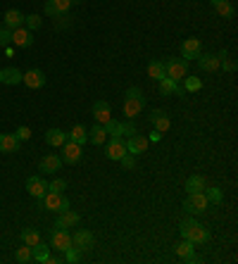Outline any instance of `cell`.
I'll list each match as a JSON object with an SVG mask.
<instances>
[{
    "label": "cell",
    "instance_id": "6da1fadb",
    "mask_svg": "<svg viewBox=\"0 0 238 264\" xmlns=\"http://www.w3.org/2000/svg\"><path fill=\"white\" fill-rule=\"evenodd\" d=\"M179 231L186 241H190L193 245H203V243L210 241V231H207L203 224H198L195 219H183L181 226H179Z\"/></svg>",
    "mask_w": 238,
    "mask_h": 264
},
{
    "label": "cell",
    "instance_id": "7a4b0ae2",
    "mask_svg": "<svg viewBox=\"0 0 238 264\" xmlns=\"http://www.w3.org/2000/svg\"><path fill=\"white\" fill-rule=\"evenodd\" d=\"M41 200H43V207H46V210L57 212V214L64 212V210H69V200H67V195L64 193H53V191H48Z\"/></svg>",
    "mask_w": 238,
    "mask_h": 264
},
{
    "label": "cell",
    "instance_id": "3957f363",
    "mask_svg": "<svg viewBox=\"0 0 238 264\" xmlns=\"http://www.w3.org/2000/svg\"><path fill=\"white\" fill-rule=\"evenodd\" d=\"M207 207H210V200H207L205 191L203 193H188V198L183 202V210L188 212V214H203Z\"/></svg>",
    "mask_w": 238,
    "mask_h": 264
},
{
    "label": "cell",
    "instance_id": "277c9868",
    "mask_svg": "<svg viewBox=\"0 0 238 264\" xmlns=\"http://www.w3.org/2000/svg\"><path fill=\"white\" fill-rule=\"evenodd\" d=\"M165 69H167V77L172 79V81H181L183 77H188V62L186 60H179V57L165 62Z\"/></svg>",
    "mask_w": 238,
    "mask_h": 264
},
{
    "label": "cell",
    "instance_id": "5b68a950",
    "mask_svg": "<svg viewBox=\"0 0 238 264\" xmlns=\"http://www.w3.org/2000/svg\"><path fill=\"white\" fill-rule=\"evenodd\" d=\"M50 248L53 250H60V252H64V250H69L71 248V236L67 229H57L55 226V231L50 233Z\"/></svg>",
    "mask_w": 238,
    "mask_h": 264
},
{
    "label": "cell",
    "instance_id": "8992f818",
    "mask_svg": "<svg viewBox=\"0 0 238 264\" xmlns=\"http://www.w3.org/2000/svg\"><path fill=\"white\" fill-rule=\"evenodd\" d=\"M81 155H84V148H81L79 143H74V140H64V145H62V162L67 164H74V162H79Z\"/></svg>",
    "mask_w": 238,
    "mask_h": 264
},
{
    "label": "cell",
    "instance_id": "52a82bcc",
    "mask_svg": "<svg viewBox=\"0 0 238 264\" xmlns=\"http://www.w3.org/2000/svg\"><path fill=\"white\" fill-rule=\"evenodd\" d=\"M105 155H107V160H114V162H119L122 157L127 155V140H122V138H110L107 148H105Z\"/></svg>",
    "mask_w": 238,
    "mask_h": 264
},
{
    "label": "cell",
    "instance_id": "ba28073f",
    "mask_svg": "<svg viewBox=\"0 0 238 264\" xmlns=\"http://www.w3.org/2000/svg\"><path fill=\"white\" fill-rule=\"evenodd\" d=\"M71 245L79 250V252H84V250H91L95 245V238H93V233L91 231H76L74 236H71Z\"/></svg>",
    "mask_w": 238,
    "mask_h": 264
},
{
    "label": "cell",
    "instance_id": "9c48e42d",
    "mask_svg": "<svg viewBox=\"0 0 238 264\" xmlns=\"http://www.w3.org/2000/svg\"><path fill=\"white\" fill-rule=\"evenodd\" d=\"M181 55L186 57V62L188 60H198L200 55H203V46H200L198 39H186L181 43Z\"/></svg>",
    "mask_w": 238,
    "mask_h": 264
},
{
    "label": "cell",
    "instance_id": "30bf717a",
    "mask_svg": "<svg viewBox=\"0 0 238 264\" xmlns=\"http://www.w3.org/2000/svg\"><path fill=\"white\" fill-rule=\"evenodd\" d=\"M10 43H15L17 48H31L33 46V31H29L26 26H19L12 31V41Z\"/></svg>",
    "mask_w": 238,
    "mask_h": 264
},
{
    "label": "cell",
    "instance_id": "8fae6325",
    "mask_svg": "<svg viewBox=\"0 0 238 264\" xmlns=\"http://www.w3.org/2000/svg\"><path fill=\"white\" fill-rule=\"evenodd\" d=\"M26 191L33 198H43L48 193V181L43 176H31V179H26Z\"/></svg>",
    "mask_w": 238,
    "mask_h": 264
},
{
    "label": "cell",
    "instance_id": "7c38bea8",
    "mask_svg": "<svg viewBox=\"0 0 238 264\" xmlns=\"http://www.w3.org/2000/svg\"><path fill=\"white\" fill-rule=\"evenodd\" d=\"M145 150H148V138H143V136H138V133L129 136V140H127V153L129 155H143Z\"/></svg>",
    "mask_w": 238,
    "mask_h": 264
},
{
    "label": "cell",
    "instance_id": "4fadbf2b",
    "mask_svg": "<svg viewBox=\"0 0 238 264\" xmlns=\"http://www.w3.org/2000/svg\"><path fill=\"white\" fill-rule=\"evenodd\" d=\"M143 107H145V98H129L127 95V100H124V115L129 117V119H134V117H138L143 112Z\"/></svg>",
    "mask_w": 238,
    "mask_h": 264
},
{
    "label": "cell",
    "instance_id": "5bb4252c",
    "mask_svg": "<svg viewBox=\"0 0 238 264\" xmlns=\"http://www.w3.org/2000/svg\"><path fill=\"white\" fill-rule=\"evenodd\" d=\"M198 64L203 71H210V74H214V71H219V67H222V62H219V55H212V53H205L198 57Z\"/></svg>",
    "mask_w": 238,
    "mask_h": 264
},
{
    "label": "cell",
    "instance_id": "9a60e30c",
    "mask_svg": "<svg viewBox=\"0 0 238 264\" xmlns=\"http://www.w3.org/2000/svg\"><path fill=\"white\" fill-rule=\"evenodd\" d=\"M79 221H81V217L74 210H64V212H60V217H57L55 226H57V229H71V226H76Z\"/></svg>",
    "mask_w": 238,
    "mask_h": 264
},
{
    "label": "cell",
    "instance_id": "2e32d148",
    "mask_svg": "<svg viewBox=\"0 0 238 264\" xmlns=\"http://www.w3.org/2000/svg\"><path fill=\"white\" fill-rule=\"evenodd\" d=\"M112 112H110V102H105V100H98L93 105V117H95V122L98 124H107L112 119Z\"/></svg>",
    "mask_w": 238,
    "mask_h": 264
},
{
    "label": "cell",
    "instance_id": "e0dca14e",
    "mask_svg": "<svg viewBox=\"0 0 238 264\" xmlns=\"http://www.w3.org/2000/svg\"><path fill=\"white\" fill-rule=\"evenodd\" d=\"M150 122H152V126H155V131H160V133L169 131V126H172L169 117H167L162 109H155V112H150Z\"/></svg>",
    "mask_w": 238,
    "mask_h": 264
},
{
    "label": "cell",
    "instance_id": "ac0fdd59",
    "mask_svg": "<svg viewBox=\"0 0 238 264\" xmlns=\"http://www.w3.org/2000/svg\"><path fill=\"white\" fill-rule=\"evenodd\" d=\"M22 81L29 88H41V86L46 84V74L41 69H31V71H26V74H22Z\"/></svg>",
    "mask_w": 238,
    "mask_h": 264
},
{
    "label": "cell",
    "instance_id": "d6986e66",
    "mask_svg": "<svg viewBox=\"0 0 238 264\" xmlns=\"http://www.w3.org/2000/svg\"><path fill=\"white\" fill-rule=\"evenodd\" d=\"M160 93H162V95H172V93L186 95V91H183L181 86H179V81H172L169 77H165L162 81H160Z\"/></svg>",
    "mask_w": 238,
    "mask_h": 264
},
{
    "label": "cell",
    "instance_id": "ffe728a7",
    "mask_svg": "<svg viewBox=\"0 0 238 264\" xmlns=\"http://www.w3.org/2000/svg\"><path fill=\"white\" fill-rule=\"evenodd\" d=\"M19 150V140L15 133H0V153H17Z\"/></svg>",
    "mask_w": 238,
    "mask_h": 264
},
{
    "label": "cell",
    "instance_id": "44dd1931",
    "mask_svg": "<svg viewBox=\"0 0 238 264\" xmlns=\"http://www.w3.org/2000/svg\"><path fill=\"white\" fill-rule=\"evenodd\" d=\"M3 19H5V29H10V31H15V29H19L24 24V15L19 10H8Z\"/></svg>",
    "mask_w": 238,
    "mask_h": 264
},
{
    "label": "cell",
    "instance_id": "7402d4cb",
    "mask_svg": "<svg viewBox=\"0 0 238 264\" xmlns=\"http://www.w3.org/2000/svg\"><path fill=\"white\" fill-rule=\"evenodd\" d=\"M22 81V71L17 67H8V69H0V84L5 86H15Z\"/></svg>",
    "mask_w": 238,
    "mask_h": 264
},
{
    "label": "cell",
    "instance_id": "603a6c76",
    "mask_svg": "<svg viewBox=\"0 0 238 264\" xmlns=\"http://www.w3.org/2000/svg\"><path fill=\"white\" fill-rule=\"evenodd\" d=\"M60 167H62V157H57V155H46L41 160V171H43V174H53V171H57Z\"/></svg>",
    "mask_w": 238,
    "mask_h": 264
},
{
    "label": "cell",
    "instance_id": "cb8c5ba5",
    "mask_svg": "<svg viewBox=\"0 0 238 264\" xmlns=\"http://www.w3.org/2000/svg\"><path fill=\"white\" fill-rule=\"evenodd\" d=\"M64 140H67V133L60 131V129H50V131L46 133V143L53 145V148H62Z\"/></svg>",
    "mask_w": 238,
    "mask_h": 264
},
{
    "label": "cell",
    "instance_id": "d4e9b609",
    "mask_svg": "<svg viewBox=\"0 0 238 264\" xmlns=\"http://www.w3.org/2000/svg\"><path fill=\"white\" fill-rule=\"evenodd\" d=\"M88 140L93 143V145H103L105 140H107V133H105V126L103 124H95L91 131H88Z\"/></svg>",
    "mask_w": 238,
    "mask_h": 264
},
{
    "label": "cell",
    "instance_id": "484cf974",
    "mask_svg": "<svg viewBox=\"0 0 238 264\" xmlns=\"http://www.w3.org/2000/svg\"><path fill=\"white\" fill-rule=\"evenodd\" d=\"M148 77L155 79V81H162L167 77V69H165V62H160V60H152L148 64Z\"/></svg>",
    "mask_w": 238,
    "mask_h": 264
},
{
    "label": "cell",
    "instance_id": "4316f807",
    "mask_svg": "<svg viewBox=\"0 0 238 264\" xmlns=\"http://www.w3.org/2000/svg\"><path fill=\"white\" fill-rule=\"evenodd\" d=\"M67 138L74 140V143H79V145H84V143L88 140V129L86 126H81V124H76L69 133H67Z\"/></svg>",
    "mask_w": 238,
    "mask_h": 264
},
{
    "label": "cell",
    "instance_id": "83f0119b",
    "mask_svg": "<svg viewBox=\"0 0 238 264\" xmlns=\"http://www.w3.org/2000/svg\"><path fill=\"white\" fill-rule=\"evenodd\" d=\"M31 252H33V259H36V262L48 264V257H50V248H48V245H43V243H36V245L31 248Z\"/></svg>",
    "mask_w": 238,
    "mask_h": 264
},
{
    "label": "cell",
    "instance_id": "f1b7e54d",
    "mask_svg": "<svg viewBox=\"0 0 238 264\" xmlns=\"http://www.w3.org/2000/svg\"><path fill=\"white\" fill-rule=\"evenodd\" d=\"M186 191H188V193H203V191H205V179L198 176V174L190 176V179L186 181Z\"/></svg>",
    "mask_w": 238,
    "mask_h": 264
},
{
    "label": "cell",
    "instance_id": "f546056e",
    "mask_svg": "<svg viewBox=\"0 0 238 264\" xmlns=\"http://www.w3.org/2000/svg\"><path fill=\"white\" fill-rule=\"evenodd\" d=\"M15 259L19 264H29V262H33V252H31V245H26L24 243V248H19L15 252Z\"/></svg>",
    "mask_w": 238,
    "mask_h": 264
},
{
    "label": "cell",
    "instance_id": "4dcf8cb0",
    "mask_svg": "<svg viewBox=\"0 0 238 264\" xmlns=\"http://www.w3.org/2000/svg\"><path fill=\"white\" fill-rule=\"evenodd\" d=\"M105 126V133L110 136V138H122V122H117V119H110Z\"/></svg>",
    "mask_w": 238,
    "mask_h": 264
},
{
    "label": "cell",
    "instance_id": "1f68e13d",
    "mask_svg": "<svg viewBox=\"0 0 238 264\" xmlns=\"http://www.w3.org/2000/svg\"><path fill=\"white\" fill-rule=\"evenodd\" d=\"M176 255L181 257V259H186V262H188V257L193 255V243L183 238V241L179 243V245H176Z\"/></svg>",
    "mask_w": 238,
    "mask_h": 264
},
{
    "label": "cell",
    "instance_id": "d6a6232c",
    "mask_svg": "<svg viewBox=\"0 0 238 264\" xmlns=\"http://www.w3.org/2000/svg\"><path fill=\"white\" fill-rule=\"evenodd\" d=\"M22 241L26 243V245H36V243H41V233L38 231H33V229H24L22 231Z\"/></svg>",
    "mask_w": 238,
    "mask_h": 264
},
{
    "label": "cell",
    "instance_id": "836d02e7",
    "mask_svg": "<svg viewBox=\"0 0 238 264\" xmlns=\"http://www.w3.org/2000/svg\"><path fill=\"white\" fill-rule=\"evenodd\" d=\"M214 10H217L224 19H231V17L236 15V10H233V5H231L229 0H224V3H219V5H214Z\"/></svg>",
    "mask_w": 238,
    "mask_h": 264
},
{
    "label": "cell",
    "instance_id": "e575fe53",
    "mask_svg": "<svg viewBox=\"0 0 238 264\" xmlns=\"http://www.w3.org/2000/svg\"><path fill=\"white\" fill-rule=\"evenodd\" d=\"M181 81L186 84V88H183V91H190V93H195V91H200V88H203V81H200L198 77H183Z\"/></svg>",
    "mask_w": 238,
    "mask_h": 264
},
{
    "label": "cell",
    "instance_id": "d590c367",
    "mask_svg": "<svg viewBox=\"0 0 238 264\" xmlns=\"http://www.w3.org/2000/svg\"><path fill=\"white\" fill-rule=\"evenodd\" d=\"M41 24H43V19H41L38 15H29V17H24V26H26L29 31H36V29H41Z\"/></svg>",
    "mask_w": 238,
    "mask_h": 264
},
{
    "label": "cell",
    "instance_id": "8d00e7d4",
    "mask_svg": "<svg viewBox=\"0 0 238 264\" xmlns=\"http://www.w3.org/2000/svg\"><path fill=\"white\" fill-rule=\"evenodd\" d=\"M53 3V8H55V12H57V17H62V15H67V10H69V0H50Z\"/></svg>",
    "mask_w": 238,
    "mask_h": 264
},
{
    "label": "cell",
    "instance_id": "74e56055",
    "mask_svg": "<svg viewBox=\"0 0 238 264\" xmlns=\"http://www.w3.org/2000/svg\"><path fill=\"white\" fill-rule=\"evenodd\" d=\"M64 188H67V181L64 179H53L48 183V191H53V193H62Z\"/></svg>",
    "mask_w": 238,
    "mask_h": 264
},
{
    "label": "cell",
    "instance_id": "f35d334b",
    "mask_svg": "<svg viewBox=\"0 0 238 264\" xmlns=\"http://www.w3.org/2000/svg\"><path fill=\"white\" fill-rule=\"evenodd\" d=\"M205 195L210 202H222V198H224L219 188H205Z\"/></svg>",
    "mask_w": 238,
    "mask_h": 264
},
{
    "label": "cell",
    "instance_id": "ab89813d",
    "mask_svg": "<svg viewBox=\"0 0 238 264\" xmlns=\"http://www.w3.org/2000/svg\"><path fill=\"white\" fill-rule=\"evenodd\" d=\"M15 136H17L19 143H22V140H29L31 138V129H29V126H19V129L15 131Z\"/></svg>",
    "mask_w": 238,
    "mask_h": 264
},
{
    "label": "cell",
    "instance_id": "60d3db41",
    "mask_svg": "<svg viewBox=\"0 0 238 264\" xmlns=\"http://www.w3.org/2000/svg\"><path fill=\"white\" fill-rule=\"evenodd\" d=\"M119 162H122V167H124L127 171H129V169H134V167H136V155H129V153H127V155L122 157Z\"/></svg>",
    "mask_w": 238,
    "mask_h": 264
},
{
    "label": "cell",
    "instance_id": "b9f144b4",
    "mask_svg": "<svg viewBox=\"0 0 238 264\" xmlns=\"http://www.w3.org/2000/svg\"><path fill=\"white\" fill-rule=\"evenodd\" d=\"M12 41V31L10 29H0V48H8Z\"/></svg>",
    "mask_w": 238,
    "mask_h": 264
},
{
    "label": "cell",
    "instance_id": "7bdbcfd3",
    "mask_svg": "<svg viewBox=\"0 0 238 264\" xmlns=\"http://www.w3.org/2000/svg\"><path fill=\"white\" fill-rule=\"evenodd\" d=\"M64 252H67V257H64V259H67V262H79L81 259V255H79V250L76 248H69V250H64Z\"/></svg>",
    "mask_w": 238,
    "mask_h": 264
},
{
    "label": "cell",
    "instance_id": "ee69618b",
    "mask_svg": "<svg viewBox=\"0 0 238 264\" xmlns=\"http://www.w3.org/2000/svg\"><path fill=\"white\" fill-rule=\"evenodd\" d=\"M124 133H127V136H134V133H136V126L131 124V122H124V124H122V136H124Z\"/></svg>",
    "mask_w": 238,
    "mask_h": 264
},
{
    "label": "cell",
    "instance_id": "f6af8a7d",
    "mask_svg": "<svg viewBox=\"0 0 238 264\" xmlns=\"http://www.w3.org/2000/svg\"><path fill=\"white\" fill-rule=\"evenodd\" d=\"M127 95H129V98H141V88H136V86H134V88H129V91H127Z\"/></svg>",
    "mask_w": 238,
    "mask_h": 264
},
{
    "label": "cell",
    "instance_id": "bcb514c9",
    "mask_svg": "<svg viewBox=\"0 0 238 264\" xmlns=\"http://www.w3.org/2000/svg\"><path fill=\"white\" fill-rule=\"evenodd\" d=\"M160 136H162V133H160V131H152V136H150V140H155V143H157V140H160Z\"/></svg>",
    "mask_w": 238,
    "mask_h": 264
},
{
    "label": "cell",
    "instance_id": "7dc6e473",
    "mask_svg": "<svg viewBox=\"0 0 238 264\" xmlns=\"http://www.w3.org/2000/svg\"><path fill=\"white\" fill-rule=\"evenodd\" d=\"M210 3H212V5H219V3H224V0H210Z\"/></svg>",
    "mask_w": 238,
    "mask_h": 264
},
{
    "label": "cell",
    "instance_id": "c3c4849f",
    "mask_svg": "<svg viewBox=\"0 0 238 264\" xmlns=\"http://www.w3.org/2000/svg\"><path fill=\"white\" fill-rule=\"evenodd\" d=\"M69 3H71V5H76V3H81V0H69Z\"/></svg>",
    "mask_w": 238,
    "mask_h": 264
}]
</instances>
